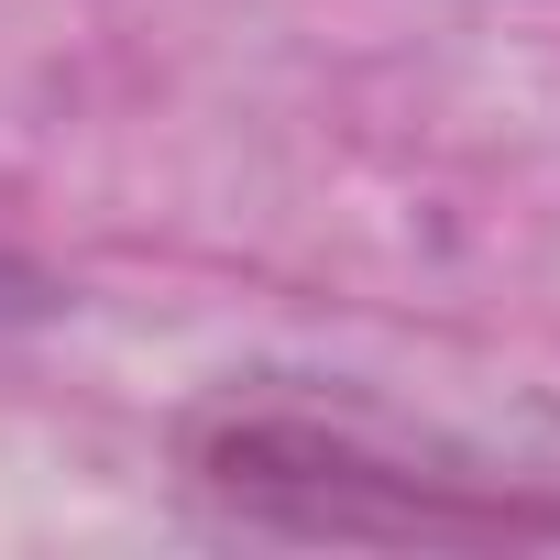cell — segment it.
Segmentation results:
<instances>
[{"mask_svg":"<svg viewBox=\"0 0 560 560\" xmlns=\"http://www.w3.org/2000/svg\"><path fill=\"white\" fill-rule=\"evenodd\" d=\"M187 494L231 527H264V538H374V549L560 538V494L396 451V440L319 418V407H209L187 429Z\"/></svg>","mask_w":560,"mask_h":560,"instance_id":"obj_1","label":"cell"}]
</instances>
